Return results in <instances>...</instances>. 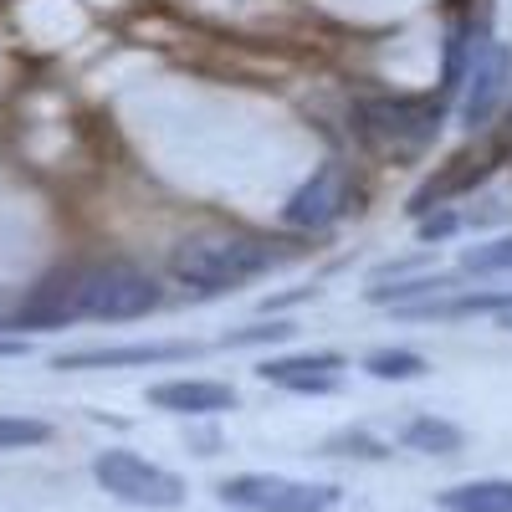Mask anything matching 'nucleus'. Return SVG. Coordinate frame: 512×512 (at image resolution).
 I'll list each match as a JSON object with an SVG mask.
<instances>
[{
  "mask_svg": "<svg viewBox=\"0 0 512 512\" xmlns=\"http://www.w3.org/2000/svg\"><path fill=\"white\" fill-rule=\"evenodd\" d=\"M344 369L349 359L333 349H308V354H272L256 364V379L277 384L287 395H333L344 390Z\"/></svg>",
  "mask_w": 512,
  "mask_h": 512,
  "instance_id": "8",
  "label": "nucleus"
},
{
  "mask_svg": "<svg viewBox=\"0 0 512 512\" xmlns=\"http://www.w3.org/2000/svg\"><path fill=\"white\" fill-rule=\"evenodd\" d=\"M149 405L164 415H185V420H205V415H226L236 410V390L221 379H164L149 390Z\"/></svg>",
  "mask_w": 512,
  "mask_h": 512,
  "instance_id": "10",
  "label": "nucleus"
},
{
  "mask_svg": "<svg viewBox=\"0 0 512 512\" xmlns=\"http://www.w3.org/2000/svg\"><path fill=\"white\" fill-rule=\"evenodd\" d=\"M292 333H297V323H287V318H262V323H246V328L221 333V349H262V344H287Z\"/></svg>",
  "mask_w": 512,
  "mask_h": 512,
  "instance_id": "17",
  "label": "nucleus"
},
{
  "mask_svg": "<svg viewBox=\"0 0 512 512\" xmlns=\"http://www.w3.org/2000/svg\"><path fill=\"white\" fill-rule=\"evenodd\" d=\"M436 502L446 512H512V477H477L436 492Z\"/></svg>",
  "mask_w": 512,
  "mask_h": 512,
  "instance_id": "13",
  "label": "nucleus"
},
{
  "mask_svg": "<svg viewBox=\"0 0 512 512\" xmlns=\"http://www.w3.org/2000/svg\"><path fill=\"white\" fill-rule=\"evenodd\" d=\"M364 134L395 154H420L441 139L446 128V98L441 93H395V98H369L364 108Z\"/></svg>",
  "mask_w": 512,
  "mask_h": 512,
  "instance_id": "3",
  "label": "nucleus"
},
{
  "mask_svg": "<svg viewBox=\"0 0 512 512\" xmlns=\"http://www.w3.org/2000/svg\"><path fill=\"white\" fill-rule=\"evenodd\" d=\"M216 497L226 507H241V512H333L338 507V487H328V482H297V477H277V472L226 477L216 487Z\"/></svg>",
  "mask_w": 512,
  "mask_h": 512,
  "instance_id": "5",
  "label": "nucleus"
},
{
  "mask_svg": "<svg viewBox=\"0 0 512 512\" xmlns=\"http://www.w3.org/2000/svg\"><path fill=\"white\" fill-rule=\"evenodd\" d=\"M461 287V272H410V277H395V282H369V303L379 308H415V303H431V297H446Z\"/></svg>",
  "mask_w": 512,
  "mask_h": 512,
  "instance_id": "11",
  "label": "nucleus"
},
{
  "mask_svg": "<svg viewBox=\"0 0 512 512\" xmlns=\"http://www.w3.org/2000/svg\"><path fill=\"white\" fill-rule=\"evenodd\" d=\"M323 456H359V461H384V456H390V446H384L379 436H369V431H338V436H328V441H323Z\"/></svg>",
  "mask_w": 512,
  "mask_h": 512,
  "instance_id": "19",
  "label": "nucleus"
},
{
  "mask_svg": "<svg viewBox=\"0 0 512 512\" xmlns=\"http://www.w3.org/2000/svg\"><path fill=\"white\" fill-rule=\"evenodd\" d=\"M359 369H364L369 379H384V384H410V379L431 374V359L415 354V349H374V354H364Z\"/></svg>",
  "mask_w": 512,
  "mask_h": 512,
  "instance_id": "15",
  "label": "nucleus"
},
{
  "mask_svg": "<svg viewBox=\"0 0 512 512\" xmlns=\"http://www.w3.org/2000/svg\"><path fill=\"white\" fill-rule=\"evenodd\" d=\"M93 477L108 497H118L128 507H180L185 502V482L169 466H154L139 451H123V446H108L93 456Z\"/></svg>",
  "mask_w": 512,
  "mask_h": 512,
  "instance_id": "4",
  "label": "nucleus"
},
{
  "mask_svg": "<svg viewBox=\"0 0 512 512\" xmlns=\"http://www.w3.org/2000/svg\"><path fill=\"white\" fill-rule=\"evenodd\" d=\"M507 93H512V47L482 31L477 52H472V67H466V82L456 93L461 134H482V128L497 118V108L507 103Z\"/></svg>",
  "mask_w": 512,
  "mask_h": 512,
  "instance_id": "6",
  "label": "nucleus"
},
{
  "mask_svg": "<svg viewBox=\"0 0 512 512\" xmlns=\"http://www.w3.org/2000/svg\"><path fill=\"white\" fill-rule=\"evenodd\" d=\"M477 41H482V31H477L472 21H456V26L446 31V41H441V82H436V93H441L446 103H456L461 82H466V67H472Z\"/></svg>",
  "mask_w": 512,
  "mask_h": 512,
  "instance_id": "12",
  "label": "nucleus"
},
{
  "mask_svg": "<svg viewBox=\"0 0 512 512\" xmlns=\"http://www.w3.org/2000/svg\"><path fill=\"white\" fill-rule=\"evenodd\" d=\"M456 272H461V277H477V282H482V277H512V231L466 246Z\"/></svg>",
  "mask_w": 512,
  "mask_h": 512,
  "instance_id": "16",
  "label": "nucleus"
},
{
  "mask_svg": "<svg viewBox=\"0 0 512 512\" xmlns=\"http://www.w3.org/2000/svg\"><path fill=\"white\" fill-rule=\"evenodd\" d=\"M200 344H185V338H169V344H103V349H72L57 354L52 369L77 374V369H144V364H185L200 359Z\"/></svg>",
  "mask_w": 512,
  "mask_h": 512,
  "instance_id": "9",
  "label": "nucleus"
},
{
  "mask_svg": "<svg viewBox=\"0 0 512 512\" xmlns=\"http://www.w3.org/2000/svg\"><path fill=\"white\" fill-rule=\"evenodd\" d=\"M282 262H287V251H277L262 236H205V241H180L175 256H169V272L195 297H221V292H236L256 277L277 272Z\"/></svg>",
  "mask_w": 512,
  "mask_h": 512,
  "instance_id": "1",
  "label": "nucleus"
},
{
  "mask_svg": "<svg viewBox=\"0 0 512 512\" xmlns=\"http://www.w3.org/2000/svg\"><path fill=\"white\" fill-rule=\"evenodd\" d=\"M415 226H420V241H425V246H436V241H451V236L466 226V216H461V210H451V205H436L431 216H420Z\"/></svg>",
  "mask_w": 512,
  "mask_h": 512,
  "instance_id": "20",
  "label": "nucleus"
},
{
  "mask_svg": "<svg viewBox=\"0 0 512 512\" xmlns=\"http://www.w3.org/2000/svg\"><path fill=\"white\" fill-rule=\"evenodd\" d=\"M26 354V338H16V333H0V359H21Z\"/></svg>",
  "mask_w": 512,
  "mask_h": 512,
  "instance_id": "21",
  "label": "nucleus"
},
{
  "mask_svg": "<svg viewBox=\"0 0 512 512\" xmlns=\"http://www.w3.org/2000/svg\"><path fill=\"white\" fill-rule=\"evenodd\" d=\"M400 446L420 451V456H456L466 446V436H461V425H451L446 415H415L400 431Z\"/></svg>",
  "mask_w": 512,
  "mask_h": 512,
  "instance_id": "14",
  "label": "nucleus"
},
{
  "mask_svg": "<svg viewBox=\"0 0 512 512\" xmlns=\"http://www.w3.org/2000/svg\"><path fill=\"white\" fill-rule=\"evenodd\" d=\"M349 216V169L328 159L282 200V226L292 231H328Z\"/></svg>",
  "mask_w": 512,
  "mask_h": 512,
  "instance_id": "7",
  "label": "nucleus"
},
{
  "mask_svg": "<svg viewBox=\"0 0 512 512\" xmlns=\"http://www.w3.org/2000/svg\"><path fill=\"white\" fill-rule=\"evenodd\" d=\"M52 441V425L36 420V415H6L0 410V451H26V446H41Z\"/></svg>",
  "mask_w": 512,
  "mask_h": 512,
  "instance_id": "18",
  "label": "nucleus"
},
{
  "mask_svg": "<svg viewBox=\"0 0 512 512\" xmlns=\"http://www.w3.org/2000/svg\"><path fill=\"white\" fill-rule=\"evenodd\" d=\"M67 308L72 323H134L164 308V287L134 262L67 267Z\"/></svg>",
  "mask_w": 512,
  "mask_h": 512,
  "instance_id": "2",
  "label": "nucleus"
}]
</instances>
